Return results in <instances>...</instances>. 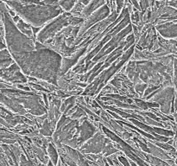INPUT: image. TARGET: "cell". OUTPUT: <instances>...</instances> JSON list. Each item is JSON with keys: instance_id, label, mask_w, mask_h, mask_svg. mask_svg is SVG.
Returning a JSON list of instances; mask_svg holds the SVG:
<instances>
[{"instance_id": "6da1fadb", "label": "cell", "mask_w": 177, "mask_h": 166, "mask_svg": "<svg viewBox=\"0 0 177 166\" xmlns=\"http://www.w3.org/2000/svg\"><path fill=\"white\" fill-rule=\"evenodd\" d=\"M49 155L52 158V161H53V164L56 165V163H57V154H56V152L55 150L54 147H52V145L49 146Z\"/></svg>"}, {"instance_id": "7a4b0ae2", "label": "cell", "mask_w": 177, "mask_h": 166, "mask_svg": "<svg viewBox=\"0 0 177 166\" xmlns=\"http://www.w3.org/2000/svg\"><path fill=\"white\" fill-rule=\"evenodd\" d=\"M48 166H54V165H52V163H49V164L48 165Z\"/></svg>"}]
</instances>
